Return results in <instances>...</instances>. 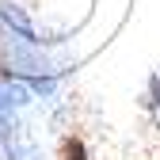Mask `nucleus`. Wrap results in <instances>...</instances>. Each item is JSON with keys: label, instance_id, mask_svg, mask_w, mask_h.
Returning <instances> with one entry per match:
<instances>
[{"label": "nucleus", "instance_id": "f257e3e1", "mask_svg": "<svg viewBox=\"0 0 160 160\" xmlns=\"http://www.w3.org/2000/svg\"><path fill=\"white\" fill-rule=\"evenodd\" d=\"M61 160H84V145H80V141H72V137H69V141L61 145Z\"/></svg>", "mask_w": 160, "mask_h": 160}]
</instances>
